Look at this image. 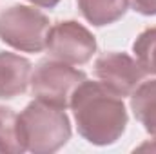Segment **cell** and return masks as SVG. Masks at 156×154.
<instances>
[{
    "mask_svg": "<svg viewBox=\"0 0 156 154\" xmlns=\"http://www.w3.org/2000/svg\"><path fill=\"white\" fill-rule=\"evenodd\" d=\"M78 134L93 145H113L127 127V109L115 91L102 82L83 80L71 98Z\"/></svg>",
    "mask_w": 156,
    "mask_h": 154,
    "instance_id": "cell-1",
    "label": "cell"
},
{
    "mask_svg": "<svg viewBox=\"0 0 156 154\" xmlns=\"http://www.w3.org/2000/svg\"><path fill=\"white\" fill-rule=\"evenodd\" d=\"M18 125L26 151L33 154L56 152L71 138V123L66 111L42 100L31 102L18 114Z\"/></svg>",
    "mask_w": 156,
    "mask_h": 154,
    "instance_id": "cell-2",
    "label": "cell"
},
{
    "mask_svg": "<svg viewBox=\"0 0 156 154\" xmlns=\"http://www.w3.org/2000/svg\"><path fill=\"white\" fill-rule=\"evenodd\" d=\"M49 29V18L31 5H11L0 15V40L24 53L44 51Z\"/></svg>",
    "mask_w": 156,
    "mask_h": 154,
    "instance_id": "cell-3",
    "label": "cell"
},
{
    "mask_svg": "<svg viewBox=\"0 0 156 154\" xmlns=\"http://www.w3.org/2000/svg\"><path fill=\"white\" fill-rule=\"evenodd\" d=\"M87 80L85 73L60 60H44L31 75V93L37 100L66 109L71 105L73 93Z\"/></svg>",
    "mask_w": 156,
    "mask_h": 154,
    "instance_id": "cell-4",
    "label": "cell"
},
{
    "mask_svg": "<svg viewBox=\"0 0 156 154\" xmlns=\"http://www.w3.org/2000/svg\"><path fill=\"white\" fill-rule=\"evenodd\" d=\"M45 49L55 60L83 65L96 53V40L93 33L75 20L58 22L49 29Z\"/></svg>",
    "mask_w": 156,
    "mask_h": 154,
    "instance_id": "cell-5",
    "label": "cell"
},
{
    "mask_svg": "<svg viewBox=\"0 0 156 154\" xmlns=\"http://www.w3.org/2000/svg\"><path fill=\"white\" fill-rule=\"evenodd\" d=\"M94 75L105 87L123 98L134 93L147 73L127 53H104L94 62Z\"/></svg>",
    "mask_w": 156,
    "mask_h": 154,
    "instance_id": "cell-6",
    "label": "cell"
},
{
    "mask_svg": "<svg viewBox=\"0 0 156 154\" xmlns=\"http://www.w3.org/2000/svg\"><path fill=\"white\" fill-rule=\"evenodd\" d=\"M33 65L27 58L0 51V98L11 100L27 91L31 83Z\"/></svg>",
    "mask_w": 156,
    "mask_h": 154,
    "instance_id": "cell-7",
    "label": "cell"
},
{
    "mask_svg": "<svg viewBox=\"0 0 156 154\" xmlns=\"http://www.w3.org/2000/svg\"><path fill=\"white\" fill-rule=\"evenodd\" d=\"M131 109L144 129L156 138V78L142 82L131 94Z\"/></svg>",
    "mask_w": 156,
    "mask_h": 154,
    "instance_id": "cell-8",
    "label": "cell"
},
{
    "mask_svg": "<svg viewBox=\"0 0 156 154\" xmlns=\"http://www.w3.org/2000/svg\"><path fill=\"white\" fill-rule=\"evenodd\" d=\"M83 18L96 26H109L120 20L129 7V0H76Z\"/></svg>",
    "mask_w": 156,
    "mask_h": 154,
    "instance_id": "cell-9",
    "label": "cell"
},
{
    "mask_svg": "<svg viewBox=\"0 0 156 154\" xmlns=\"http://www.w3.org/2000/svg\"><path fill=\"white\" fill-rule=\"evenodd\" d=\"M24 151L26 143L20 132L18 114L0 105V154H22Z\"/></svg>",
    "mask_w": 156,
    "mask_h": 154,
    "instance_id": "cell-10",
    "label": "cell"
},
{
    "mask_svg": "<svg viewBox=\"0 0 156 154\" xmlns=\"http://www.w3.org/2000/svg\"><path fill=\"white\" fill-rule=\"evenodd\" d=\"M133 53L147 75H156V27H149L138 35Z\"/></svg>",
    "mask_w": 156,
    "mask_h": 154,
    "instance_id": "cell-11",
    "label": "cell"
},
{
    "mask_svg": "<svg viewBox=\"0 0 156 154\" xmlns=\"http://www.w3.org/2000/svg\"><path fill=\"white\" fill-rule=\"evenodd\" d=\"M133 9L145 16H156V0H129Z\"/></svg>",
    "mask_w": 156,
    "mask_h": 154,
    "instance_id": "cell-12",
    "label": "cell"
},
{
    "mask_svg": "<svg viewBox=\"0 0 156 154\" xmlns=\"http://www.w3.org/2000/svg\"><path fill=\"white\" fill-rule=\"evenodd\" d=\"M31 2L33 5H38V7H44V9H53L60 0H27Z\"/></svg>",
    "mask_w": 156,
    "mask_h": 154,
    "instance_id": "cell-13",
    "label": "cell"
}]
</instances>
